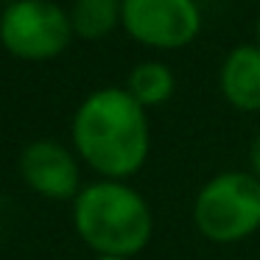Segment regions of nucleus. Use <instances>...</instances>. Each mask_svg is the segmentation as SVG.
Here are the masks:
<instances>
[{"label": "nucleus", "instance_id": "f257e3e1", "mask_svg": "<svg viewBox=\"0 0 260 260\" xmlns=\"http://www.w3.org/2000/svg\"><path fill=\"white\" fill-rule=\"evenodd\" d=\"M73 143L90 168L123 182L148 159V115L126 90L104 87L76 109Z\"/></svg>", "mask_w": 260, "mask_h": 260}, {"label": "nucleus", "instance_id": "f03ea898", "mask_svg": "<svg viewBox=\"0 0 260 260\" xmlns=\"http://www.w3.org/2000/svg\"><path fill=\"white\" fill-rule=\"evenodd\" d=\"M73 224L87 246L109 257H135L148 246L154 232L151 207L120 179H104L79 190Z\"/></svg>", "mask_w": 260, "mask_h": 260}, {"label": "nucleus", "instance_id": "7ed1b4c3", "mask_svg": "<svg viewBox=\"0 0 260 260\" xmlns=\"http://www.w3.org/2000/svg\"><path fill=\"white\" fill-rule=\"evenodd\" d=\"M193 224L213 243H241L260 230V182L252 171H221L193 199Z\"/></svg>", "mask_w": 260, "mask_h": 260}, {"label": "nucleus", "instance_id": "20e7f679", "mask_svg": "<svg viewBox=\"0 0 260 260\" xmlns=\"http://www.w3.org/2000/svg\"><path fill=\"white\" fill-rule=\"evenodd\" d=\"M0 40L20 59H53L73 40L70 12L51 0H17L0 17Z\"/></svg>", "mask_w": 260, "mask_h": 260}, {"label": "nucleus", "instance_id": "39448f33", "mask_svg": "<svg viewBox=\"0 0 260 260\" xmlns=\"http://www.w3.org/2000/svg\"><path fill=\"white\" fill-rule=\"evenodd\" d=\"M120 25L146 48L179 51L202 31V9L196 0H120Z\"/></svg>", "mask_w": 260, "mask_h": 260}, {"label": "nucleus", "instance_id": "423d86ee", "mask_svg": "<svg viewBox=\"0 0 260 260\" xmlns=\"http://www.w3.org/2000/svg\"><path fill=\"white\" fill-rule=\"evenodd\" d=\"M20 171L25 182L48 199L79 196V165L68 148L53 140L31 143L20 157Z\"/></svg>", "mask_w": 260, "mask_h": 260}, {"label": "nucleus", "instance_id": "0eeeda50", "mask_svg": "<svg viewBox=\"0 0 260 260\" xmlns=\"http://www.w3.org/2000/svg\"><path fill=\"white\" fill-rule=\"evenodd\" d=\"M221 95L241 112H260V45H238L218 70Z\"/></svg>", "mask_w": 260, "mask_h": 260}, {"label": "nucleus", "instance_id": "6e6552de", "mask_svg": "<svg viewBox=\"0 0 260 260\" xmlns=\"http://www.w3.org/2000/svg\"><path fill=\"white\" fill-rule=\"evenodd\" d=\"M174 90H176V76L162 62H140L137 68H132L129 79H126V92L143 109L168 104Z\"/></svg>", "mask_w": 260, "mask_h": 260}, {"label": "nucleus", "instance_id": "1a4fd4ad", "mask_svg": "<svg viewBox=\"0 0 260 260\" xmlns=\"http://www.w3.org/2000/svg\"><path fill=\"white\" fill-rule=\"evenodd\" d=\"M73 34L81 40H104L120 25V0H76L70 9Z\"/></svg>", "mask_w": 260, "mask_h": 260}, {"label": "nucleus", "instance_id": "9d476101", "mask_svg": "<svg viewBox=\"0 0 260 260\" xmlns=\"http://www.w3.org/2000/svg\"><path fill=\"white\" fill-rule=\"evenodd\" d=\"M249 171H252V176L260 182V132L252 137V143H249Z\"/></svg>", "mask_w": 260, "mask_h": 260}, {"label": "nucleus", "instance_id": "9b49d317", "mask_svg": "<svg viewBox=\"0 0 260 260\" xmlns=\"http://www.w3.org/2000/svg\"><path fill=\"white\" fill-rule=\"evenodd\" d=\"M254 37H257V42H254V45H260V17H257V23H254Z\"/></svg>", "mask_w": 260, "mask_h": 260}, {"label": "nucleus", "instance_id": "f8f14e48", "mask_svg": "<svg viewBox=\"0 0 260 260\" xmlns=\"http://www.w3.org/2000/svg\"><path fill=\"white\" fill-rule=\"evenodd\" d=\"M95 260H129V257H109V254H98Z\"/></svg>", "mask_w": 260, "mask_h": 260}]
</instances>
